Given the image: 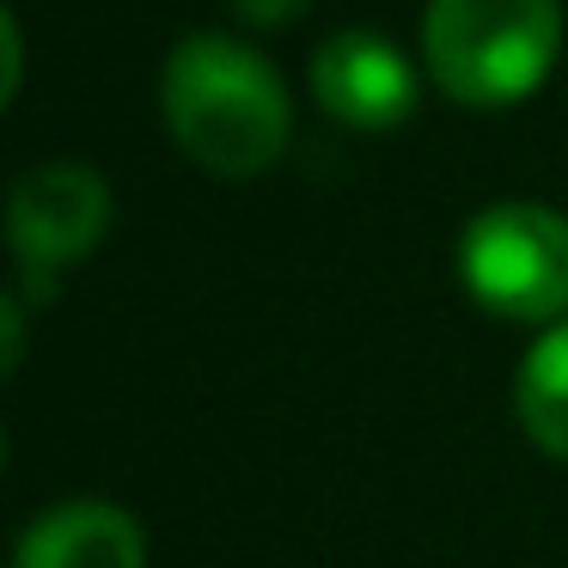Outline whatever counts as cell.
<instances>
[{
    "label": "cell",
    "instance_id": "9c48e42d",
    "mask_svg": "<svg viewBox=\"0 0 568 568\" xmlns=\"http://www.w3.org/2000/svg\"><path fill=\"white\" fill-rule=\"evenodd\" d=\"M0 38H7V104H13L19 87H26V50H19V19H13V13H7Z\"/></svg>",
    "mask_w": 568,
    "mask_h": 568
},
{
    "label": "cell",
    "instance_id": "52a82bcc",
    "mask_svg": "<svg viewBox=\"0 0 568 568\" xmlns=\"http://www.w3.org/2000/svg\"><path fill=\"white\" fill-rule=\"evenodd\" d=\"M514 416L544 458L568 465V318L531 336L514 373Z\"/></svg>",
    "mask_w": 568,
    "mask_h": 568
},
{
    "label": "cell",
    "instance_id": "ba28073f",
    "mask_svg": "<svg viewBox=\"0 0 568 568\" xmlns=\"http://www.w3.org/2000/svg\"><path fill=\"white\" fill-rule=\"evenodd\" d=\"M306 7L312 0H226V13H233L239 26H251V31H282V26H294Z\"/></svg>",
    "mask_w": 568,
    "mask_h": 568
},
{
    "label": "cell",
    "instance_id": "3957f363",
    "mask_svg": "<svg viewBox=\"0 0 568 568\" xmlns=\"http://www.w3.org/2000/svg\"><path fill=\"white\" fill-rule=\"evenodd\" d=\"M458 282L507 324L568 318V214L544 202H489L458 233Z\"/></svg>",
    "mask_w": 568,
    "mask_h": 568
},
{
    "label": "cell",
    "instance_id": "5b68a950",
    "mask_svg": "<svg viewBox=\"0 0 568 568\" xmlns=\"http://www.w3.org/2000/svg\"><path fill=\"white\" fill-rule=\"evenodd\" d=\"M312 99L331 116L336 129H355V135H392L416 116L422 104V74L392 38L355 26L336 31L312 50Z\"/></svg>",
    "mask_w": 568,
    "mask_h": 568
},
{
    "label": "cell",
    "instance_id": "8992f818",
    "mask_svg": "<svg viewBox=\"0 0 568 568\" xmlns=\"http://www.w3.org/2000/svg\"><path fill=\"white\" fill-rule=\"evenodd\" d=\"M13 568H148V531L129 507L99 495L55 501L26 526Z\"/></svg>",
    "mask_w": 568,
    "mask_h": 568
},
{
    "label": "cell",
    "instance_id": "277c9868",
    "mask_svg": "<svg viewBox=\"0 0 568 568\" xmlns=\"http://www.w3.org/2000/svg\"><path fill=\"white\" fill-rule=\"evenodd\" d=\"M111 233V184L80 160L31 165L7 196V245L19 275H55L104 245Z\"/></svg>",
    "mask_w": 568,
    "mask_h": 568
},
{
    "label": "cell",
    "instance_id": "6da1fadb",
    "mask_svg": "<svg viewBox=\"0 0 568 568\" xmlns=\"http://www.w3.org/2000/svg\"><path fill=\"white\" fill-rule=\"evenodd\" d=\"M160 111L178 153L221 184L263 178L294 141V99L275 62L226 31H190L165 55Z\"/></svg>",
    "mask_w": 568,
    "mask_h": 568
},
{
    "label": "cell",
    "instance_id": "7a4b0ae2",
    "mask_svg": "<svg viewBox=\"0 0 568 568\" xmlns=\"http://www.w3.org/2000/svg\"><path fill=\"white\" fill-rule=\"evenodd\" d=\"M562 55V0H428L422 68L465 111L526 104Z\"/></svg>",
    "mask_w": 568,
    "mask_h": 568
}]
</instances>
